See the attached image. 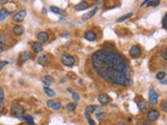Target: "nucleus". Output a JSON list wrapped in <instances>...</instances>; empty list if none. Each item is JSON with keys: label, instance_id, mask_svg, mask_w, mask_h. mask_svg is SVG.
Instances as JSON below:
<instances>
[{"label": "nucleus", "instance_id": "nucleus-17", "mask_svg": "<svg viewBox=\"0 0 167 125\" xmlns=\"http://www.w3.org/2000/svg\"><path fill=\"white\" fill-rule=\"evenodd\" d=\"M42 82L47 86H50V84L53 82V77L52 76H50V75H45L44 77L42 78Z\"/></svg>", "mask_w": 167, "mask_h": 125}, {"label": "nucleus", "instance_id": "nucleus-12", "mask_svg": "<svg viewBox=\"0 0 167 125\" xmlns=\"http://www.w3.org/2000/svg\"><path fill=\"white\" fill-rule=\"evenodd\" d=\"M90 6L87 1H80L78 4H76L75 5V9L76 11H84V9H87Z\"/></svg>", "mask_w": 167, "mask_h": 125}, {"label": "nucleus", "instance_id": "nucleus-2", "mask_svg": "<svg viewBox=\"0 0 167 125\" xmlns=\"http://www.w3.org/2000/svg\"><path fill=\"white\" fill-rule=\"evenodd\" d=\"M11 112L15 117L19 118V119H22L25 116V110L21 106L20 104H13L12 108H11Z\"/></svg>", "mask_w": 167, "mask_h": 125}, {"label": "nucleus", "instance_id": "nucleus-7", "mask_svg": "<svg viewBox=\"0 0 167 125\" xmlns=\"http://www.w3.org/2000/svg\"><path fill=\"white\" fill-rule=\"evenodd\" d=\"M129 54H131V57H138L141 54L140 47H139V46H137V45H134V46H132V47H131V49H129Z\"/></svg>", "mask_w": 167, "mask_h": 125}, {"label": "nucleus", "instance_id": "nucleus-30", "mask_svg": "<svg viewBox=\"0 0 167 125\" xmlns=\"http://www.w3.org/2000/svg\"><path fill=\"white\" fill-rule=\"evenodd\" d=\"M85 117L86 119H87V121H88V123L90 125H95V122L93 121V119L91 118V115H88V114H85Z\"/></svg>", "mask_w": 167, "mask_h": 125}, {"label": "nucleus", "instance_id": "nucleus-20", "mask_svg": "<svg viewBox=\"0 0 167 125\" xmlns=\"http://www.w3.org/2000/svg\"><path fill=\"white\" fill-rule=\"evenodd\" d=\"M133 16H134V13H129V14H125V15L121 16L120 18H118L117 19V22H118V23H120V22H123V21H125V20H127V19L132 18Z\"/></svg>", "mask_w": 167, "mask_h": 125}, {"label": "nucleus", "instance_id": "nucleus-1", "mask_svg": "<svg viewBox=\"0 0 167 125\" xmlns=\"http://www.w3.org/2000/svg\"><path fill=\"white\" fill-rule=\"evenodd\" d=\"M90 64L95 74L112 86H127L132 83V72L122 54L111 49H100L92 54Z\"/></svg>", "mask_w": 167, "mask_h": 125}, {"label": "nucleus", "instance_id": "nucleus-19", "mask_svg": "<svg viewBox=\"0 0 167 125\" xmlns=\"http://www.w3.org/2000/svg\"><path fill=\"white\" fill-rule=\"evenodd\" d=\"M138 107H139V110H146L147 107H148V103H147L145 100H140V101L138 102Z\"/></svg>", "mask_w": 167, "mask_h": 125}, {"label": "nucleus", "instance_id": "nucleus-10", "mask_svg": "<svg viewBox=\"0 0 167 125\" xmlns=\"http://www.w3.org/2000/svg\"><path fill=\"white\" fill-rule=\"evenodd\" d=\"M96 33H94V31H92V30H89V31H87V33H85V39L87 40V41H90V42H94L95 40H96Z\"/></svg>", "mask_w": 167, "mask_h": 125}, {"label": "nucleus", "instance_id": "nucleus-32", "mask_svg": "<svg viewBox=\"0 0 167 125\" xmlns=\"http://www.w3.org/2000/svg\"><path fill=\"white\" fill-rule=\"evenodd\" d=\"M165 76H166V73L165 72H159L158 74H157V79H160V80H162V79H164Z\"/></svg>", "mask_w": 167, "mask_h": 125}, {"label": "nucleus", "instance_id": "nucleus-33", "mask_svg": "<svg viewBox=\"0 0 167 125\" xmlns=\"http://www.w3.org/2000/svg\"><path fill=\"white\" fill-rule=\"evenodd\" d=\"M72 98H73L74 101L77 102L79 100V95L76 92H74V91H73V92H72Z\"/></svg>", "mask_w": 167, "mask_h": 125}, {"label": "nucleus", "instance_id": "nucleus-15", "mask_svg": "<svg viewBox=\"0 0 167 125\" xmlns=\"http://www.w3.org/2000/svg\"><path fill=\"white\" fill-rule=\"evenodd\" d=\"M32 50L35 51V52H41V51L43 50V46H42V43H40V42H35V43H32Z\"/></svg>", "mask_w": 167, "mask_h": 125}, {"label": "nucleus", "instance_id": "nucleus-16", "mask_svg": "<svg viewBox=\"0 0 167 125\" xmlns=\"http://www.w3.org/2000/svg\"><path fill=\"white\" fill-rule=\"evenodd\" d=\"M50 11H51L52 13H54V14H56V15L66 16L65 11H63V9H60V7H56V6H50Z\"/></svg>", "mask_w": 167, "mask_h": 125}, {"label": "nucleus", "instance_id": "nucleus-35", "mask_svg": "<svg viewBox=\"0 0 167 125\" xmlns=\"http://www.w3.org/2000/svg\"><path fill=\"white\" fill-rule=\"evenodd\" d=\"M3 99H4V91L2 88H0V101H2Z\"/></svg>", "mask_w": 167, "mask_h": 125}, {"label": "nucleus", "instance_id": "nucleus-11", "mask_svg": "<svg viewBox=\"0 0 167 125\" xmlns=\"http://www.w3.org/2000/svg\"><path fill=\"white\" fill-rule=\"evenodd\" d=\"M13 33H14V35L17 37L21 36V35H23L24 33V27L22 26V25H16L14 28H13Z\"/></svg>", "mask_w": 167, "mask_h": 125}, {"label": "nucleus", "instance_id": "nucleus-34", "mask_svg": "<svg viewBox=\"0 0 167 125\" xmlns=\"http://www.w3.org/2000/svg\"><path fill=\"white\" fill-rule=\"evenodd\" d=\"M162 24H163V27L167 29V15L164 16V18L162 20Z\"/></svg>", "mask_w": 167, "mask_h": 125}, {"label": "nucleus", "instance_id": "nucleus-38", "mask_svg": "<svg viewBox=\"0 0 167 125\" xmlns=\"http://www.w3.org/2000/svg\"><path fill=\"white\" fill-rule=\"evenodd\" d=\"M4 110V103L2 101H0V113H2Z\"/></svg>", "mask_w": 167, "mask_h": 125}, {"label": "nucleus", "instance_id": "nucleus-26", "mask_svg": "<svg viewBox=\"0 0 167 125\" xmlns=\"http://www.w3.org/2000/svg\"><path fill=\"white\" fill-rule=\"evenodd\" d=\"M76 102H71V103H68L67 104V110L68 112H73L74 110L76 108Z\"/></svg>", "mask_w": 167, "mask_h": 125}, {"label": "nucleus", "instance_id": "nucleus-24", "mask_svg": "<svg viewBox=\"0 0 167 125\" xmlns=\"http://www.w3.org/2000/svg\"><path fill=\"white\" fill-rule=\"evenodd\" d=\"M97 106L96 105H89V106L86 107V110H85V114H88V115H91L92 113H93L94 110H96Z\"/></svg>", "mask_w": 167, "mask_h": 125}, {"label": "nucleus", "instance_id": "nucleus-39", "mask_svg": "<svg viewBox=\"0 0 167 125\" xmlns=\"http://www.w3.org/2000/svg\"><path fill=\"white\" fill-rule=\"evenodd\" d=\"M6 2H9V0H0V5H4Z\"/></svg>", "mask_w": 167, "mask_h": 125}, {"label": "nucleus", "instance_id": "nucleus-36", "mask_svg": "<svg viewBox=\"0 0 167 125\" xmlns=\"http://www.w3.org/2000/svg\"><path fill=\"white\" fill-rule=\"evenodd\" d=\"M7 64H9V62H5V61H2V62H0V71H1V70L3 69V67H4V66H6Z\"/></svg>", "mask_w": 167, "mask_h": 125}, {"label": "nucleus", "instance_id": "nucleus-28", "mask_svg": "<svg viewBox=\"0 0 167 125\" xmlns=\"http://www.w3.org/2000/svg\"><path fill=\"white\" fill-rule=\"evenodd\" d=\"M161 57H162V59L165 61V62H167V47H164L163 49H162Z\"/></svg>", "mask_w": 167, "mask_h": 125}, {"label": "nucleus", "instance_id": "nucleus-41", "mask_svg": "<svg viewBox=\"0 0 167 125\" xmlns=\"http://www.w3.org/2000/svg\"><path fill=\"white\" fill-rule=\"evenodd\" d=\"M150 1H152V0H144V1H143V2H142V4H141V7H142V6H143V5H145V4H147V3H148V2H150Z\"/></svg>", "mask_w": 167, "mask_h": 125}, {"label": "nucleus", "instance_id": "nucleus-3", "mask_svg": "<svg viewBox=\"0 0 167 125\" xmlns=\"http://www.w3.org/2000/svg\"><path fill=\"white\" fill-rule=\"evenodd\" d=\"M61 62L62 64L66 67H72V66L75 64V61L72 57H71L70 54H67V53H64L62 55L61 57Z\"/></svg>", "mask_w": 167, "mask_h": 125}, {"label": "nucleus", "instance_id": "nucleus-18", "mask_svg": "<svg viewBox=\"0 0 167 125\" xmlns=\"http://www.w3.org/2000/svg\"><path fill=\"white\" fill-rule=\"evenodd\" d=\"M9 15H11V12H9V11H7V9H0V22L4 20L6 17H9Z\"/></svg>", "mask_w": 167, "mask_h": 125}, {"label": "nucleus", "instance_id": "nucleus-27", "mask_svg": "<svg viewBox=\"0 0 167 125\" xmlns=\"http://www.w3.org/2000/svg\"><path fill=\"white\" fill-rule=\"evenodd\" d=\"M160 4V0H152L147 3V6H152V7H155V6H158Z\"/></svg>", "mask_w": 167, "mask_h": 125}, {"label": "nucleus", "instance_id": "nucleus-21", "mask_svg": "<svg viewBox=\"0 0 167 125\" xmlns=\"http://www.w3.org/2000/svg\"><path fill=\"white\" fill-rule=\"evenodd\" d=\"M44 92L46 93V95L48 97H54L56 96V92L50 89V88H48L47 86H44Z\"/></svg>", "mask_w": 167, "mask_h": 125}, {"label": "nucleus", "instance_id": "nucleus-25", "mask_svg": "<svg viewBox=\"0 0 167 125\" xmlns=\"http://www.w3.org/2000/svg\"><path fill=\"white\" fill-rule=\"evenodd\" d=\"M9 41V36H6V35H1L0 36V43L2 45L7 44Z\"/></svg>", "mask_w": 167, "mask_h": 125}, {"label": "nucleus", "instance_id": "nucleus-44", "mask_svg": "<svg viewBox=\"0 0 167 125\" xmlns=\"http://www.w3.org/2000/svg\"><path fill=\"white\" fill-rule=\"evenodd\" d=\"M62 37H63V38H66V37H69V33H63V35H62Z\"/></svg>", "mask_w": 167, "mask_h": 125}, {"label": "nucleus", "instance_id": "nucleus-40", "mask_svg": "<svg viewBox=\"0 0 167 125\" xmlns=\"http://www.w3.org/2000/svg\"><path fill=\"white\" fill-rule=\"evenodd\" d=\"M53 102H54V101H53V100H48V101H47V105H48V106L51 107V106H52Z\"/></svg>", "mask_w": 167, "mask_h": 125}, {"label": "nucleus", "instance_id": "nucleus-4", "mask_svg": "<svg viewBox=\"0 0 167 125\" xmlns=\"http://www.w3.org/2000/svg\"><path fill=\"white\" fill-rule=\"evenodd\" d=\"M25 17H26V11H24V9H22V11H19L18 13H16L15 15L13 16V21L15 22V23H21L22 21L25 19Z\"/></svg>", "mask_w": 167, "mask_h": 125}, {"label": "nucleus", "instance_id": "nucleus-43", "mask_svg": "<svg viewBox=\"0 0 167 125\" xmlns=\"http://www.w3.org/2000/svg\"><path fill=\"white\" fill-rule=\"evenodd\" d=\"M117 125H127L124 121H120L119 123H117Z\"/></svg>", "mask_w": 167, "mask_h": 125}, {"label": "nucleus", "instance_id": "nucleus-13", "mask_svg": "<svg viewBox=\"0 0 167 125\" xmlns=\"http://www.w3.org/2000/svg\"><path fill=\"white\" fill-rule=\"evenodd\" d=\"M98 101L101 104H107L111 101V98L108 95H106V94H99L98 95Z\"/></svg>", "mask_w": 167, "mask_h": 125}, {"label": "nucleus", "instance_id": "nucleus-31", "mask_svg": "<svg viewBox=\"0 0 167 125\" xmlns=\"http://www.w3.org/2000/svg\"><path fill=\"white\" fill-rule=\"evenodd\" d=\"M161 108H162V110L167 112V100L166 99H163L161 101Z\"/></svg>", "mask_w": 167, "mask_h": 125}, {"label": "nucleus", "instance_id": "nucleus-23", "mask_svg": "<svg viewBox=\"0 0 167 125\" xmlns=\"http://www.w3.org/2000/svg\"><path fill=\"white\" fill-rule=\"evenodd\" d=\"M24 121L27 123L28 125H35V121H34V118H32V116H30V115H25L24 116Z\"/></svg>", "mask_w": 167, "mask_h": 125}, {"label": "nucleus", "instance_id": "nucleus-42", "mask_svg": "<svg viewBox=\"0 0 167 125\" xmlns=\"http://www.w3.org/2000/svg\"><path fill=\"white\" fill-rule=\"evenodd\" d=\"M161 84H167V79H162Z\"/></svg>", "mask_w": 167, "mask_h": 125}, {"label": "nucleus", "instance_id": "nucleus-8", "mask_svg": "<svg viewBox=\"0 0 167 125\" xmlns=\"http://www.w3.org/2000/svg\"><path fill=\"white\" fill-rule=\"evenodd\" d=\"M97 11H98V9H97V7H95L94 9H92L91 12L86 13L85 15L82 17V20L84 21V22H85V21H88L89 19H91L92 17H94V16H95V14L97 13Z\"/></svg>", "mask_w": 167, "mask_h": 125}, {"label": "nucleus", "instance_id": "nucleus-5", "mask_svg": "<svg viewBox=\"0 0 167 125\" xmlns=\"http://www.w3.org/2000/svg\"><path fill=\"white\" fill-rule=\"evenodd\" d=\"M159 116H160L159 110H155V108H152V110H150V112L147 113V120L150 121V122H155V121L158 120Z\"/></svg>", "mask_w": 167, "mask_h": 125}, {"label": "nucleus", "instance_id": "nucleus-22", "mask_svg": "<svg viewBox=\"0 0 167 125\" xmlns=\"http://www.w3.org/2000/svg\"><path fill=\"white\" fill-rule=\"evenodd\" d=\"M38 62L39 64H41V65H45V64H47V62H48V57L45 55V54H43V55H41V57H39Z\"/></svg>", "mask_w": 167, "mask_h": 125}, {"label": "nucleus", "instance_id": "nucleus-14", "mask_svg": "<svg viewBox=\"0 0 167 125\" xmlns=\"http://www.w3.org/2000/svg\"><path fill=\"white\" fill-rule=\"evenodd\" d=\"M30 59V54L28 51H24V52H22V53L19 55V61H20L21 62H25L26 61H28Z\"/></svg>", "mask_w": 167, "mask_h": 125}, {"label": "nucleus", "instance_id": "nucleus-45", "mask_svg": "<svg viewBox=\"0 0 167 125\" xmlns=\"http://www.w3.org/2000/svg\"><path fill=\"white\" fill-rule=\"evenodd\" d=\"M3 51V45L0 43V52H2Z\"/></svg>", "mask_w": 167, "mask_h": 125}, {"label": "nucleus", "instance_id": "nucleus-29", "mask_svg": "<svg viewBox=\"0 0 167 125\" xmlns=\"http://www.w3.org/2000/svg\"><path fill=\"white\" fill-rule=\"evenodd\" d=\"M61 107H62V103H61V102H53L51 108H53L54 110H59Z\"/></svg>", "mask_w": 167, "mask_h": 125}, {"label": "nucleus", "instance_id": "nucleus-9", "mask_svg": "<svg viewBox=\"0 0 167 125\" xmlns=\"http://www.w3.org/2000/svg\"><path fill=\"white\" fill-rule=\"evenodd\" d=\"M37 38H38V40H39V42H40V43H45V42L48 41V39H49V36H48V33H45V31H41V33H38Z\"/></svg>", "mask_w": 167, "mask_h": 125}, {"label": "nucleus", "instance_id": "nucleus-37", "mask_svg": "<svg viewBox=\"0 0 167 125\" xmlns=\"http://www.w3.org/2000/svg\"><path fill=\"white\" fill-rule=\"evenodd\" d=\"M103 116H105V113H103V112H101V113L97 114V115H96V119L97 120H100Z\"/></svg>", "mask_w": 167, "mask_h": 125}, {"label": "nucleus", "instance_id": "nucleus-6", "mask_svg": "<svg viewBox=\"0 0 167 125\" xmlns=\"http://www.w3.org/2000/svg\"><path fill=\"white\" fill-rule=\"evenodd\" d=\"M148 97H150V104L152 105H156V104L158 103V94L156 92L154 89H150V94H148Z\"/></svg>", "mask_w": 167, "mask_h": 125}]
</instances>
